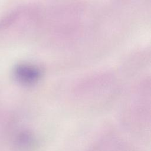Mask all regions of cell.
<instances>
[{
  "instance_id": "obj_1",
  "label": "cell",
  "mask_w": 151,
  "mask_h": 151,
  "mask_svg": "<svg viewBox=\"0 0 151 151\" xmlns=\"http://www.w3.org/2000/svg\"><path fill=\"white\" fill-rule=\"evenodd\" d=\"M17 78L24 83H30L34 81L38 77L37 71L29 66H20L16 69Z\"/></svg>"
}]
</instances>
